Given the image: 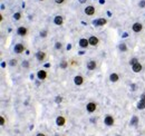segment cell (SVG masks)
<instances>
[{
  "mask_svg": "<svg viewBox=\"0 0 145 136\" xmlns=\"http://www.w3.org/2000/svg\"><path fill=\"white\" fill-rule=\"evenodd\" d=\"M85 1H86V0H79V2H80V3H84Z\"/></svg>",
  "mask_w": 145,
  "mask_h": 136,
  "instance_id": "34",
  "label": "cell"
},
{
  "mask_svg": "<svg viewBox=\"0 0 145 136\" xmlns=\"http://www.w3.org/2000/svg\"><path fill=\"white\" fill-rule=\"evenodd\" d=\"M85 13H86L87 16H93V15H95V7H93V6H87L86 8H85Z\"/></svg>",
  "mask_w": 145,
  "mask_h": 136,
  "instance_id": "2",
  "label": "cell"
},
{
  "mask_svg": "<svg viewBox=\"0 0 145 136\" xmlns=\"http://www.w3.org/2000/svg\"><path fill=\"white\" fill-rule=\"evenodd\" d=\"M37 136H46L45 134H42V133H39V134H37Z\"/></svg>",
  "mask_w": 145,
  "mask_h": 136,
  "instance_id": "33",
  "label": "cell"
},
{
  "mask_svg": "<svg viewBox=\"0 0 145 136\" xmlns=\"http://www.w3.org/2000/svg\"><path fill=\"white\" fill-rule=\"evenodd\" d=\"M105 124H106L107 126H113V125H114V118H113V116L106 115V117H105Z\"/></svg>",
  "mask_w": 145,
  "mask_h": 136,
  "instance_id": "7",
  "label": "cell"
},
{
  "mask_svg": "<svg viewBox=\"0 0 145 136\" xmlns=\"http://www.w3.org/2000/svg\"><path fill=\"white\" fill-rule=\"evenodd\" d=\"M61 102H62V97L61 96H57V97H56V103L59 104V103H61Z\"/></svg>",
  "mask_w": 145,
  "mask_h": 136,
  "instance_id": "25",
  "label": "cell"
},
{
  "mask_svg": "<svg viewBox=\"0 0 145 136\" xmlns=\"http://www.w3.org/2000/svg\"><path fill=\"white\" fill-rule=\"evenodd\" d=\"M56 49H60L61 48V44H60V42H56Z\"/></svg>",
  "mask_w": 145,
  "mask_h": 136,
  "instance_id": "29",
  "label": "cell"
},
{
  "mask_svg": "<svg viewBox=\"0 0 145 136\" xmlns=\"http://www.w3.org/2000/svg\"><path fill=\"white\" fill-rule=\"evenodd\" d=\"M88 41H89V45H90V46H97L98 42H99V39H98L96 36H91L88 39Z\"/></svg>",
  "mask_w": 145,
  "mask_h": 136,
  "instance_id": "5",
  "label": "cell"
},
{
  "mask_svg": "<svg viewBox=\"0 0 145 136\" xmlns=\"http://www.w3.org/2000/svg\"><path fill=\"white\" fill-rule=\"evenodd\" d=\"M47 30H44V31H40V36H41L42 38H45V37H47Z\"/></svg>",
  "mask_w": 145,
  "mask_h": 136,
  "instance_id": "26",
  "label": "cell"
},
{
  "mask_svg": "<svg viewBox=\"0 0 145 136\" xmlns=\"http://www.w3.org/2000/svg\"><path fill=\"white\" fill-rule=\"evenodd\" d=\"M22 66H24V67H26V68H27V67H29V64H28V61H27V60H25V61L22 62Z\"/></svg>",
  "mask_w": 145,
  "mask_h": 136,
  "instance_id": "31",
  "label": "cell"
},
{
  "mask_svg": "<svg viewBox=\"0 0 145 136\" xmlns=\"http://www.w3.org/2000/svg\"><path fill=\"white\" fill-rule=\"evenodd\" d=\"M67 67H68V61H66V60H62V61L60 62V68L65 69V68H67Z\"/></svg>",
  "mask_w": 145,
  "mask_h": 136,
  "instance_id": "19",
  "label": "cell"
},
{
  "mask_svg": "<svg viewBox=\"0 0 145 136\" xmlns=\"http://www.w3.org/2000/svg\"><path fill=\"white\" fill-rule=\"evenodd\" d=\"M38 1H45V0H38Z\"/></svg>",
  "mask_w": 145,
  "mask_h": 136,
  "instance_id": "35",
  "label": "cell"
},
{
  "mask_svg": "<svg viewBox=\"0 0 145 136\" xmlns=\"http://www.w3.org/2000/svg\"><path fill=\"white\" fill-rule=\"evenodd\" d=\"M119 49H120L122 51H126V50H127L126 44H120V45H119Z\"/></svg>",
  "mask_w": 145,
  "mask_h": 136,
  "instance_id": "22",
  "label": "cell"
},
{
  "mask_svg": "<svg viewBox=\"0 0 145 136\" xmlns=\"http://www.w3.org/2000/svg\"><path fill=\"white\" fill-rule=\"evenodd\" d=\"M117 136H120V135H117Z\"/></svg>",
  "mask_w": 145,
  "mask_h": 136,
  "instance_id": "36",
  "label": "cell"
},
{
  "mask_svg": "<svg viewBox=\"0 0 145 136\" xmlns=\"http://www.w3.org/2000/svg\"><path fill=\"white\" fill-rule=\"evenodd\" d=\"M137 61H138V59H137V58H133V59H131V60H129V65H132V66H133V65H135Z\"/></svg>",
  "mask_w": 145,
  "mask_h": 136,
  "instance_id": "23",
  "label": "cell"
},
{
  "mask_svg": "<svg viewBox=\"0 0 145 136\" xmlns=\"http://www.w3.org/2000/svg\"><path fill=\"white\" fill-rule=\"evenodd\" d=\"M37 76H38V78H39L40 80H45L47 78V73L45 70H39L38 71V74H37Z\"/></svg>",
  "mask_w": 145,
  "mask_h": 136,
  "instance_id": "13",
  "label": "cell"
},
{
  "mask_svg": "<svg viewBox=\"0 0 145 136\" xmlns=\"http://www.w3.org/2000/svg\"><path fill=\"white\" fill-rule=\"evenodd\" d=\"M93 24L95 25V26L102 27V26H104V25H106V24H107V20H106V19H104V18H100V19H98V20H96V21H94Z\"/></svg>",
  "mask_w": 145,
  "mask_h": 136,
  "instance_id": "9",
  "label": "cell"
},
{
  "mask_svg": "<svg viewBox=\"0 0 145 136\" xmlns=\"http://www.w3.org/2000/svg\"><path fill=\"white\" fill-rule=\"evenodd\" d=\"M54 22H55V25H57V26H61V25L64 24V18H62L61 16H56L55 19H54Z\"/></svg>",
  "mask_w": 145,
  "mask_h": 136,
  "instance_id": "11",
  "label": "cell"
},
{
  "mask_svg": "<svg viewBox=\"0 0 145 136\" xmlns=\"http://www.w3.org/2000/svg\"><path fill=\"white\" fill-rule=\"evenodd\" d=\"M138 6H140L141 8H144L145 7V0H141L140 3H138Z\"/></svg>",
  "mask_w": 145,
  "mask_h": 136,
  "instance_id": "27",
  "label": "cell"
},
{
  "mask_svg": "<svg viewBox=\"0 0 145 136\" xmlns=\"http://www.w3.org/2000/svg\"><path fill=\"white\" fill-rule=\"evenodd\" d=\"M74 82H75V85H77V86H80V85H83V82H84V78H83V76H76L75 78H74Z\"/></svg>",
  "mask_w": 145,
  "mask_h": 136,
  "instance_id": "10",
  "label": "cell"
},
{
  "mask_svg": "<svg viewBox=\"0 0 145 136\" xmlns=\"http://www.w3.org/2000/svg\"><path fill=\"white\" fill-rule=\"evenodd\" d=\"M4 124H6V120H4V117H3V116H0V125H1V126H3Z\"/></svg>",
  "mask_w": 145,
  "mask_h": 136,
  "instance_id": "24",
  "label": "cell"
},
{
  "mask_svg": "<svg viewBox=\"0 0 145 136\" xmlns=\"http://www.w3.org/2000/svg\"><path fill=\"white\" fill-rule=\"evenodd\" d=\"M141 100H142V102H145V94H143V95L141 96Z\"/></svg>",
  "mask_w": 145,
  "mask_h": 136,
  "instance_id": "32",
  "label": "cell"
},
{
  "mask_svg": "<svg viewBox=\"0 0 145 136\" xmlns=\"http://www.w3.org/2000/svg\"><path fill=\"white\" fill-rule=\"evenodd\" d=\"M132 29H133L134 32H140L143 29V25L141 24V22H135V24L133 25V27H132Z\"/></svg>",
  "mask_w": 145,
  "mask_h": 136,
  "instance_id": "3",
  "label": "cell"
},
{
  "mask_svg": "<svg viewBox=\"0 0 145 136\" xmlns=\"http://www.w3.org/2000/svg\"><path fill=\"white\" fill-rule=\"evenodd\" d=\"M109 80L113 82H116L119 80V76H118L116 73H113V74H111V76H109Z\"/></svg>",
  "mask_w": 145,
  "mask_h": 136,
  "instance_id": "16",
  "label": "cell"
},
{
  "mask_svg": "<svg viewBox=\"0 0 145 136\" xmlns=\"http://www.w3.org/2000/svg\"><path fill=\"white\" fill-rule=\"evenodd\" d=\"M10 65H11V66H16V65H17V60H16V59H11L10 60Z\"/></svg>",
  "mask_w": 145,
  "mask_h": 136,
  "instance_id": "28",
  "label": "cell"
},
{
  "mask_svg": "<svg viewBox=\"0 0 145 136\" xmlns=\"http://www.w3.org/2000/svg\"><path fill=\"white\" fill-rule=\"evenodd\" d=\"M142 68H143L142 64H141L140 61H137L135 65H133V66H132V69H133L134 73H140V71H142Z\"/></svg>",
  "mask_w": 145,
  "mask_h": 136,
  "instance_id": "6",
  "label": "cell"
},
{
  "mask_svg": "<svg viewBox=\"0 0 145 136\" xmlns=\"http://www.w3.org/2000/svg\"><path fill=\"white\" fill-rule=\"evenodd\" d=\"M96 108H97V105H96L95 103H88L86 106V109L88 113H94V111L96 110Z\"/></svg>",
  "mask_w": 145,
  "mask_h": 136,
  "instance_id": "1",
  "label": "cell"
},
{
  "mask_svg": "<svg viewBox=\"0 0 145 136\" xmlns=\"http://www.w3.org/2000/svg\"><path fill=\"white\" fill-rule=\"evenodd\" d=\"M13 18H15L16 20H20V19H21V13H20V12H16L15 15H13Z\"/></svg>",
  "mask_w": 145,
  "mask_h": 136,
  "instance_id": "21",
  "label": "cell"
},
{
  "mask_svg": "<svg viewBox=\"0 0 145 136\" xmlns=\"http://www.w3.org/2000/svg\"><path fill=\"white\" fill-rule=\"evenodd\" d=\"M137 123H138V117L137 116H133V118H132V120H131V125L135 126V125H137Z\"/></svg>",
  "mask_w": 145,
  "mask_h": 136,
  "instance_id": "18",
  "label": "cell"
},
{
  "mask_svg": "<svg viewBox=\"0 0 145 136\" xmlns=\"http://www.w3.org/2000/svg\"><path fill=\"white\" fill-rule=\"evenodd\" d=\"M36 56H37V59L39 60V61H42V60L46 58V53H44V51H38V53L36 54Z\"/></svg>",
  "mask_w": 145,
  "mask_h": 136,
  "instance_id": "15",
  "label": "cell"
},
{
  "mask_svg": "<svg viewBox=\"0 0 145 136\" xmlns=\"http://www.w3.org/2000/svg\"><path fill=\"white\" fill-rule=\"evenodd\" d=\"M27 32H28V30H27V28L26 27H24V26H21V27H19V28L17 29V33L19 36H26L27 35Z\"/></svg>",
  "mask_w": 145,
  "mask_h": 136,
  "instance_id": "8",
  "label": "cell"
},
{
  "mask_svg": "<svg viewBox=\"0 0 145 136\" xmlns=\"http://www.w3.org/2000/svg\"><path fill=\"white\" fill-rule=\"evenodd\" d=\"M25 51V46L22 44H17L15 46V53L16 54H22Z\"/></svg>",
  "mask_w": 145,
  "mask_h": 136,
  "instance_id": "4",
  "label": "cell"
},
{
  "mask_svg": "<svg viewBox=\"0 0 145 136\" xmlns=\"http://www.w3.org/2000/svg\"><path fill=\"white\" fill-rule=\"evenodd\" d=\"M137 108L138 109H144L145 108V102H142V100H140V103L137 104Z\"/></svg>",
  "mask_w": 145,
  "mask_h": 136,
  "instance_id": "20",
  "label": "cell"
},
{
  "mask_svg": "<svg viewBox=\"0 0 145 136\" xmlns=\"http://www.w3.org/2000/svg\"><path fill=\"white\" fill-rule=\"evenodd\" d=\"M79 46L82 47V48H87V47L89 46V41L86 38H82V39L79 40Z\"/></svg>",
  "mask_w": 145,
  "mask_h": 136,
  "instance_id": "12",
  "label": "cell"
},
{
  "mask_svg": "<svg viewBox=\"0 0 145 136\" xmlns=\"http://www.w3.org/2000/svg\"><path fill=\"white\" fill-rule=\"evenodd\" d=\"M56 123H57L58 126H64L65 123H66V119H65V117H62V116H59V117H57V119H56Z\"/></svg>",
  "mask_w": 145,
  "mask_h": 136,
  "instance_id": "14",
  "label": "cell"
},
{
  "mask_svg": "<svg viewBox=\"0 0 145 136\" xmlns=\"http://www.w3.org/2000/svg\"><path fill=\"white\" fill-rule=\"evenodd\" d=\"M55 2L57 4H61V3H64L65 2V0H55Z\"/></svg>",
  "mask_w": 145,
  "mask_h": 136,
  "instance_id": "30",
  "label": "cell"
},
{
  "mask_svg": "<svg viewBox=\"0 0 145 136\" xmlns=\"http://www.w3.org/2000/svg\"><path fill=\"white\" fill-rule=\"evenodd\" d=\"M87 68H88L89 70H94V69L96 68V62L94 61V60H89V61L87 62Z\"/></svg>",
  "mask_w": 145,
  "mask_h": 136,
  "instance_id": "17",
  "label": "cell"
}]
</instances>
